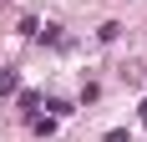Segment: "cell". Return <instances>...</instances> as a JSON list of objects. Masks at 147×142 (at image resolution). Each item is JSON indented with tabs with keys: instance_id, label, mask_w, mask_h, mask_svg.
Instances as JSON below:
<instances>
[{
	"instance_id": "7a4b0ae2",
	"label": "cell",
	"mask_w": 147,
	"mask_h": 142,
	"mask_svg": "<svg viewBox=\"0 0 147 142\" xmlns=\"http://www.w3.org/2000/svg\"><path fill=\"white\" fill-rule=\"evenodd\" d=\"M142 122H147V107H142Z\"/></svg>"
},
{
	"instance_id": "6da1fadb",
	"label": "cell",
	"mask_w": 147,
	"mask_h": 142,
	"mask_svg": "<svg viewBox=\"0 0 147 142\" xmlns=\"http://www.w3.org/2000/svg\"><path fill=\"white\" fill-rule=\"evenodd\" d=\"M15 86H20V76H15V66H5V71H0V97H10Z\"/></svg>"
}]
</instances>
